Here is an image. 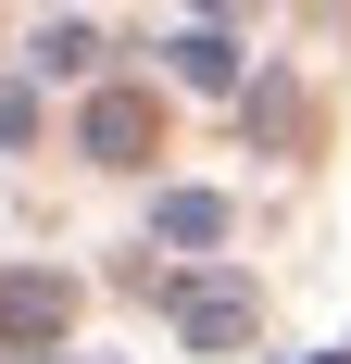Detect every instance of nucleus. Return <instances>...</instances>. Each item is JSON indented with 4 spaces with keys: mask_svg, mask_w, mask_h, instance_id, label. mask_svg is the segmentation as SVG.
Returning a JSON list of instances; mask_svg holds the SVG:
<instances>
[{
    "mask_svg": "<svg viewBox=\"0 0 351 364\" xmlns=\"http://www.w3.org/2000/svg\"><path fill=\"white\" fill-rule=\"evenodd\" d=\"M176 75H188V88H239V38H226V26H188V38H176Z\"/></svg>",
    "mask_w": 351,
    "mask_h": 364,
    "instance_id": "nucleus-4",
    "label": "nucleus"
},
{
    "mask_svg": "<svg viewBox=\"0 0 351 364\" xmlns=\"http://www.w3.org/2000/svg\"><path fill=\"white\" fill-rule=\"evenodd\" d=\"M75 139H88V164H151V151H163V101H151V88H101Z\"/></svg>",
    "mask_w": 351,
    "mask_h": 364,
    "instance_id": "nucleus-2",
    "label": "nucleus"
},
{
    "mask_svg": "<svg viewBox=\"0 0 351 364\" xmlns=\"http://www.w3.org/2000/svg\"><path fill=\"white\" fill-rule=\"evenodd\" d=\"M176 239V252H201V239H226V201H213V188H163V214H151Z\"/></svg>",
    "mask_w": 351,
    "mask_h": 364,
    "instance_id": "nucleus-5",
    "label": "nucleus"
},
{
    "mask_svg": "<svg viewBox=\"0 0 351 364\" xmlns=\"http://www.w3.org/2000/svg\"><path fill=\"white\" fill-rule=\"evenodd\" d=\"M38 139V101H26V88H0V151H26Z\"/></svg>",
    "mask_w": 351,
    "mask_h": 364,
    "instance_id": "nucleus-6",
    "label": "nucleus"
},
{
    "mask_svg": "<svg viewBox=\"0 0 351 364\" xmlns=\"http://www.w3.org/2000/svg\"><path fill=\"white\" fill-rule=\"evenodd\" d=\"M326 364H351V352H326Z\"/></svg>",
    "mask_w": 351,
    "mask_h": 364,
    "instance_id": "nucleus-7",
    "label": "nucleus"
},
{
    "mask_svg": "<svg viewBox=\"0 0 351 364\" xmlns=\"http://www.w3.org/2000/svg\"><path fill=\"white\" fill-rule=\"evenodd\" d=\"M163 314L188 327V352H251V289L226 277H163Z\"/></svg>",
    "mask_w": 351,
    "mask_h": 364,
    "instance_id": "nucleus-1",
    "label": "nucleus"
},
{
    "mask_svg": "<svg viewBox=\"0 0 351 364\" xmlns=\"http://www.w3.org/2000/svg\"><path fill=\"white\" fill-rule=\"evenodd\" d=\"M63 314H75L63 277H0V339H13V352H50V339H63Z\"/></svg>",
    "mask_w": 351,
    "mask_h": 364,
    "instance_id": "nucleus-3",
    "label": "nucleus"
}]
</instances>
